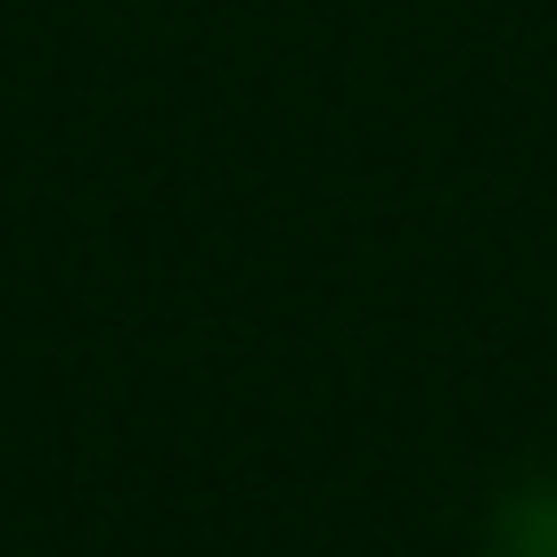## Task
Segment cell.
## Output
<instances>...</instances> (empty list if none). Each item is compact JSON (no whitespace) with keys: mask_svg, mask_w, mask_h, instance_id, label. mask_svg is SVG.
I'll use <instances>...</instances> for the list:
<instances>
[{"mask_svg":"<svg viewBox=\"0 0 557 557\" xmlns=\"http://www.w3.org/2000/svg\"><path fill=\"white\" fill-rule=\"evenodd\" d=\"M500 557H557V484L524 492V500L500 517Z\"/></svg>","mask_w":557,"mask_h":557,"instance_id":"cell-1","label":"cell"}]
</instances>
